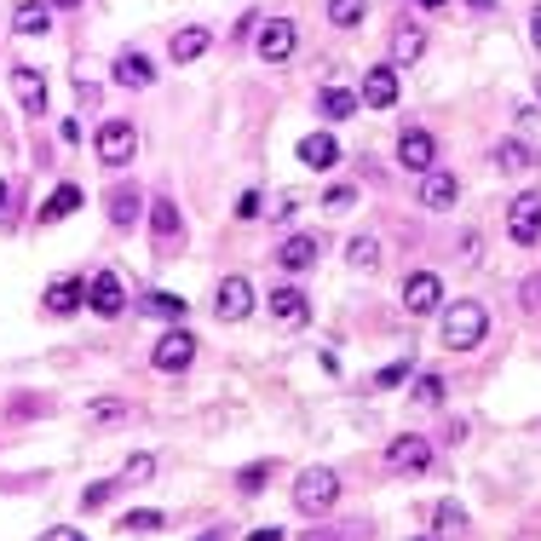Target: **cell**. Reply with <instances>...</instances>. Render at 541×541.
<instances>
[{
    "instance_id": "6da1fadb",
    "label": "cell",
    "mask_w": 541,
    "mask_h": 541,
    "mask_svg": "<svg viewBox=\"0 0 541 541\" xmlns=\"http://www.w3.org/2000/svg\"><path fill=\"white\" fill-rule=\"evenodd\" d=\"M484 334H490V311L478 306V300H455V306H444V346L449 352H478Z\"/></svg>"
},
{
    "instance_id": "7a4b0ae2",
    "label": "cell",
    "mask_w": 541,
    "mask_h": 541,
    "mask_svg": "<svg viewBox=\"0 0 541 541\" xmlns=\"http://www.w3.org/2000/svg\"><path fill=\"white\" fill-rule=\"evenodd\" d=\"M334 501H340V472H329V467H306L300 478H294V507H300L306 518L329 513Z\"/></svg>"
},
{
    "instance_id": "3957f363",
    "label": "cell",
    "mask_w": 541,
    "mask_h": 541,
    "mask_svg": "<svg viewBox=\"0 0 541 541\" xmlns=\"http://www.w3.org/2000/svg\"><path fill=\"white\" fill-rule=\"evenodd\" d=\"M93 150H98V162H104V167H127L133 156H139V127L121 121V116H110L104 127H98Z\"/></svg>"
},
{
    "instance_id": "277c9868",
    "label": "cell",
    "mask_w": 541,
    "mask_h": 541,
    "mask_svg": "<svg viewBox=\"0 0 541 541\" xmlns=\"http://www.w3.org/2000/svg\"><path fill=\"white\" fill-rule=\"evenodd\" d=\"M507 236H513L518 248H536L541 242V196L536 190H518L513 202H507Z\"/></svg>"
},
{
    "instance_id": "5b68a950",
    "label": "cell",
    "mask_w": 541,
    "mask_h": 541,
    "mask_svg": "<svg viewBox=\"0 0 541 541\" xmlns=\"http://www.w3.org/2000/svg\"><path fill=\"white\" fill-rule=\"evenodd\" d=\"M150 236H156V254H179V242H185V213L173 196H156L150 202Z\"/></svg>"
},
{
    "instance_id": "8992f818",
    "label": "cell",
    "mask_w": 541,
    "mask_h": 541,
    "mask_svg": "<svg viewBox=\"0 0 541 541\" xmlns=\"http://www.w3.org/2000/svg\"><path fill=\"white\" fill-rule=\"evenodd\" d=\"M254 311V283L248 277H219V288H213V317L219 323H242Z\"/></svg>"
},
{
    "instance_id": "52a82bcc",
    "label": "cell",
    "mask_w": 541,
    "mask_h": 541,
    "mask_svg": "<svg viewBox=\"0 0 541 541\" xmlns=\"http://www.w3.org/2000/svg\"><path fill=\"white\" fill-rule=\"evenodd\" d=\"M150 363H156L162 375H185L190 363H196V334H185V329H167L162 340H156Z\"/></svg>"
},
{
    "instance_id": "ba28073f",
    "label": "cell",
    "mask_w": 541,
    "mask_h": 541,
    "mask_svg": "<svg viewBox=\"0 0 541 541\" xmlns=\"http://www.w3.org/2000/svg\"><path fill=\"white\" fill-rule=\"evenodd\" d=\"M294 41H300V35H294L288 18H265L259 35H254V52L265 58V64H288V58H294Z\"/></svg>"
},
{
    "instance_id": "9c48e42d",
    "label": "cell",
    "mask_w": 541,
    "mask_h": 541,
    "mask_svg": "<svg viewBox=\"0 0 541 541\" xmlns=\"http://www.w3.org/2000/svg\"><path fill=\"white\" fill-rule=\"evenodd\" d=\"M398 162L409 167V173H432V167H438V139H432L426 127H403L398 133Z\"/></svg>"
},
{
    "instance_id": "30bf717a",
    "label": "cell",
    "mask_w": 541,
    "mask_h": 541,
    "mask_svg": "<svg viewBox=\"0 0 541 541\" xmlns=\"http://www.w3.org/2000/svg\"><path fill=\"white\" fill-rule=\"evenodd\" d=\"M403 311H409V317H432V311H444V283H438L432 271H415V277L403 283Z\"/></svg>"
},
{
    "instance_id": "8fae6325",
    "label": "cell",
    "mask_w": 541,
    "mask_h": 541,
    "mask_svg": "<svg viewBox=\"0 0 541 541\" xmlns=\"http://www.w3.org/2000/svg\"><path fill=\"white\" fill-rule=\"evenodd\" d=\"M386 467H392V472H426V467H432V444L415 438V432H403V438L386 444Z\"/></svg>"
},
{
    "instance_id": "7c38bea8",
    "label": "cell",
    "mask_w": 541,
    "mask_h": 541,
    "mask_svg": "<svg viewBox=\"0 0 541 541\" xmlns=\"http://www.w3.org/2000/svg\"><path fill=\"white\" fill-rule=\"evenodd\" d=\"M265 306H271V317H277L283 329H300V323H311V300H306V294H300L294 283L271 288V294H265Z\"/></svg>"
},
{
    "instance_id": "4fadbf2b",
    "label": "cell",
    "mask_w": 541,
    "mask_h": 541,
    "mask_svg": "<svg viewBox=\"0 0 541 541\" xmlns=\"http://www.w3.org/2000/svg\"><path fill=\"white\" fill-rule=\"evenodd\" d=\"M104 213H110V225H116V231H133V225H139V213H144V196L133 185H110V190H104Z\"/></svg>"
},
{
    "instance_id": "5bb4252c",
    "label": "cell",
    "mask_w": 541,
    "mask_h": 541,
    "mask_svg": "<svg viewBox=\"0 0 541 541\" xmlns=\"http://www.w3.org/2000/svg\"><path fill=\"white\" fill-rule=\"evenodd\" d=\"M87 306H93L98 317H121V311H127V294H121L116 271H98L93 283H87Z\"/></svg>"
},
{
    "instance_id": "9a60e30c",
    "label": "cell",
    "mask_w": 541,
    "mask_h": 541,
    "mask_svg": "<svg viewBox=\"0 0 541 541\" xmlns=\"http://www.w3.org/2000/svg\"><path fill=\"white\" fill-rule=\"evenodd\" d=\"M398 104V70L392 64H375L363 75V110H392Z\"/></svg>"
},
{
    "instance_id": "2e32d148",
    "label": "cell",
    "mask_w": 541,
    "mask_h": 541,
    "mask_svg": "<svg viewBox=\"0 0 541 541\" xmlns=\"http://www.w3.org/2000/svg\"><path fill=\"white\" fill-rule=\"evenodd\" d=\"M455 196H461V185H455V173H444V167H432V173L421 179V208L449 213L455 208Z\"/></svg>"
},
{
    "instance_id": "e0dca14e",
    "label": "cell",
    "mask_w": 541,
    "mask_h": 541,
    "mask_svg": "<svg viewBox=\"0 0 541 541\" xmlns=\"http://www.w3.org/2000/svg\"><path fill=\"white\" fill-rule=\"evenodd\" d=\"M12 93H18V104H24L29 116L47 110V81H41V70H29V64H12Z\"/></svg>"
},
{
    "instance_id": "ac0fdd59",
    "label": "cell",
    "mask_w": 541,
    "mask_h": 541,
    "mask_svg": "<svg viewBox=\"0 0 541 541\" xmlns=\"http://www.w3.org/2000/svg\"><path fill=\"white\" fill-rule=\"evenodd\" d=\"M317 259H323V242H317V236H288L283 248H277V265H283V271H311V265H317Z\"/></svg>"
},
{
    "instance_id": "d6986e66",
    "label": "cell",
    "mask_w": 541,
    "mask_h": 541,
    "mask_svg": "<svg viewBox=\"0 0 541 541\" xmlns=\"http://www.w3.org/2000/svg\"><path fill=\"white\" fill-rule=\"evenodd\" d=\"M110 75H116V87H133V93H144V87L156 81V64H150L144 52H121Z\"/></svg>"
},
{
    "instance_id": "ffe728a7",
    "label": "cell",
    "mask_w": 541,
    "mask_h": 541,
    "mask_svg": "<svg viewBox=\"0 0 541 541\" xmlns=\"http://www.w3.org/2000/svg\"><path fill=\"white\" fill-rule=\"evenodd\" d=\"M208 47H213V35H208L202 24H185L179 35H173V41H167V52H173V64H196V58H202Z\"/></svg>"
},
{
    "instance_id": "44dd1931",
    "label": "cell",
    "mask_w": 541,
    "mask_h": 541,
    "mask_svg": "<svg viewBox=\"0 0 541 541\" xmlns=\"http://www.w3.org/2000/svg\"><path fill=\"white\" fill-rule=\"evenodd\" d=\"M81 300H87V283H81V277H58V283L47 288V300H41V306H47L52 317H70Z\"/></svg>"
},
{
    "instance_id": "7402d4cb",
    "label": "cell",
    "mask_w": 541,
    "mask_h": 541,
    "mask_svg": "<svg viewBox=\"0 0 541 541\" xmlns=\"http://www.w3.org/2000/svg\"><path fill=\"white\" fill-rule=\"evenodd\" d=\"M300 162H306L311 173H329V167L340 162V144H334L329 133H306V139H300Z\"/></svg>"
},
{
    "instance_id": "603a6c76",
    "label": "cell",
    "mask_w": 541,
    "mask_h": 541,
    "mask_svg": "<svg viewBox=\"0 0 541 541\" xmlns=\"http://www.w3.org/2000/svg\"><path fill=\"white\" fill-rule=\"evenodd\" d=\"M357 110H363V98L346 93V87H323V93H317V116L323 121H346V116H357Z\"/></svg>"
},
{
    "instance_id": "cb8c5ba5",
    "label": "cell",
    "mask_w": 541,
    "mask_h": 541,
    "mask_svg": "<svg viewBox=\"0 0 541 541\" xmlns=\"http://www.w3.org/2000/svg\"><path fill=\"white\" fill-rule=\"evenodd\" d=\"M75 208H81V185H58L47 202H41V213H35V219H41V225H58V219H70Z\"/></svg>"
},
{
    "instance_id": "d4e9b609",
    "label": "cell",
    "mask_w": 541,
    "mask_h": 541,
    "mask_svg": "<svg viewBox=\"0 0 541 541\" xmlns=\"http://www.w3.org/2000/svg\"><path fill=\"white\" fill-rule=\"evenodd\" d=\"M495 167H501V173H530V167H536V150L524 139H501L495 144Z\"/></svg>"
},
{
    "instance_id": "484cf974",
    "label": "cell",
    "mask_w": 541,
    "mask_h": 541,
    "mask_svg": "<svg viewBox=\"0 0 541 541\" xmlns=\"http://www.w3.org/2000/svg\"><path fill=\"white\" fill-rule=\"evenodd\" d=\"M12 29H18V35H47V29H52V12L41 6V0H24V6L12 12Z\"/></svg>"
},
{
    "instance_id": "4316f807",
    "label": "cell",
    "mask_w": 541,
    "mask_h": 541,
    "mask_svg": "<svg viewBox=\"0 0 541 541\" xmlns=\"http://www.w3.org/2000/svg\"><path fill=\"white\" fill-rule=\"evenodd\" d=\"M421 52H426L421 24H398V35H392V58H398V64H415Z\"/></svg>"
},
{
    "instance_id": "83f0119b",
    "label": "cell",
    "mask_w": 541,
    "mask_h": 541,
    "mask_svg": "<svg viewBox=\"0 0 541 541\" xmlns=\"http://www.w3.org/2000/svg\"><path fill=\"white\" fill-rule=\"evenodd\" d=\"M346 265L352 271H380V242L375 236H352L346 242Z\"/></svg>"
},
{
    "instance_id": "f1b7e54d",
    "label": "cell",
    "mask_w": 541,
    "mask_h": 541,
    "mask_svg": "<svg viewBox=\"0 0 541 541\" xmlns=\"http://www.w3.org/2000/svg\"><path fill=\"white\" fill-rule=\"evenodd\" d=\"M369 18V0H329V24L334 29H357Z\"/></svg>"
},
{
    "instance_id": "f546056e",
    "label": "cell",
    "mask_w": 541,
    "mask_h": 541,
    "mask_svg": "<svg viewBox=\"0 0 541 541\" xmlns=\"http://www.w3.org/2000/svg\"><path fill=\"white\" fill-rule=\"evenodd\" d=\"M162 524H167V518L156 513V507H139V513H127V518H121V536H156Z\"/></svg>"
},
{
    "instance_id": "4dcf8cb0",
    "label": "cell",
    "mask_w": 541,
    "mask_h": 541,
    "mask_svg": "<svg viewBox=\"0 0 541 541\" xmlns=\"http://www.w3.org/2000/svg\"><path fill=\"white\" fill-rule=\"evenodd\" d=\"M432 530H438V536H461V530H467V513H461L455 501H438V507H432Z\"/></svg>"
},
{
    "instance_id": "1f68e13d",
    "label": "cell",
    "mask_w": 541,
    "mask_h": 541,
    "mask_svg": "<svg viewBox=\"0 0 541 541\" xmlns=\"http://www.w3.org/2000/svg\"><path fill=\"white\" fill-rule=\"evenodd\" d=\"M116 490H127V478H121V472H116V478H98L93 490H81V513H98V507H104Z\"/></svg>"
},
{
    "instance_id": "d6a6232c",
    "label": "cell",
    "mask_w": 541,
    "mask_h": 541,
    "mask_svg": "<svg viewBox=\"0 0 541 541\" xmlns=\"http://www.w3.org/2000/svg\"><path fill=\"white\" fill-rule=\"evenodd\" d=\"M409 375H415V357L403 352L398 363H386V369H380V375L369 380V386H375V392H392V386H403V380H409Z\"/></svg>"
},
{
    "instance_id": "836d02e7",
    "label": "cell",
    "mask_w": 541,
    "mask_h": 541,
    "mask_svg": "<svg viewBox=\"0 0 541 541\" xmlns=\"http://www.w3.org/2000/svg\"><path fill=\"white\" fill-rule=\"evenodd\" d=\"M271 472H277V461H254V467H242V472H236V490L259 495L265 484H271Z\"/></svg>"
},
{
    "instance_id": "e575fe53",
    "label": "cell",
    "mask_w": 541,
    "mask_h": 541,
    "mask_svg": "<svg viewBox=\"0 0 541 541\" xmlns=\"http://www.w3.org/2000/svg\"><path fill=\"white\" fill-rule=\"evenodd\" d=\"M144 311H156V317H173V323H179V317H185V300H179V294H144Z\"/></svg>"
},
{
    "instance_id": "d590c367",
    "label": "cell",
    "mask_w": 541,
    "mask_h": 541,
    "mask_svg": "<svg viewBox=\"0 0 541 541\" xmlns=\"http://www.w3.org/2000/svg\"><path fill=\"white\" fill-rule=\"evenodd\" d=\"M150 472H156V455H133V461L121 467V478H127V484H150Z\"/></svg>"
},
{
    "instance_id": "8d00e7d4",
    "label": "cell",
    "mask_w": 541,
    "mask_h": 541,
    "mask_svg": "<svg viewBox=\"0 0 541 541\" xmlns=\"http://www.w3.org/2000/svg\"><path fill=\"white\" fill-rule=\"evenodd\" d=\"M415 398H421V403H444V375H421V380H415Z\"/></svg>"
},
{
    "instance_id": "74e56055",
    "label": "cell",
    "mask_w": 541,
    "mask_h": 541,
    "mask_svg": "<svg viewBox=\"0 0 541 541\" xmlns=\"http://www.w3.org/2000/svg\"><path fill=\"white\" fill-rule=\"evenodd\" d=\"M259 213H265V196H259V190H242V196H236V219H259Z\"/></svg>"
},
{
    "instance_id": "f35d334b",
    "label": "cell",
    "mask_w": 541,
    "mask_h": 541,
    "mask_svg": "<svg viewBox=\"0 0 541 541\" xmlns=\"http://www.w3.org/2000/svg\"><path fill=\"white\" fill-rule=\"evenodd\" d=\"M352 202H357V190H352V185H334L329 196H323V208H329V213H346Z\"/></svg>"
},
{
    "instance_id": "ab89813d",
    "label": "cell",
    "mask_w": 541,
    "mask_h": 541,
    "mask_svg": "<svg viewBox=\"0 0 541 541\" xmlns=\"http://www.w3.org/2000/svg\"><path fill=\"white\" fill-rule=\"evenodd\" d=\"M524 306L541 311V277H524Z\"/></svg>"
},
{
    "instance_id": "60d3db41",
    "label": "cell",
    "mask_w": 541,
    "mask_h": 541,
    "mask_svg": "<svg viewBox=\"0 0 541 541\" xmlns=\"http://www.w3.org/2000/svg\"><path fill=\"white\" fill-rule=\"evenodd\" d=\"M294 208H300L294 196H277V202H271V219H294Z\"/></svg>"
},
{
    "instance_id": "b9f144b4",
    "label": "cell",
    "mask_w": 541,
    "mask_h": 541,
    "mask_svg": "<svg viewBox=\"0 0 541 541\" xmlns=\"http://www.w3.org/2000/svg\"><path fill=\"white\" fill-rule=\"evenodd\" d=\"M87 415H93V421H110V415H127V409H121V403H93Z\"/></svg>"
},
{
    "instance_id": "7bdbcfd3",
    "label": "cell",
    "mask_w": 541,
    "mask_h": 541,
    "mask_svg": "<svg viewBox=\"0 0 541 541\" xmlns=\"http://www.w3.org/2000/svg\"><path fill=\"white\" fill-rule=\"evenodd\" d=\"M530 47L541 52V6H536V12H530Z\"/></svg>"
},
{
    "instance_id": "ee69618b",
    "label": "cell",
    "mask_w": 541,
    "mask_h": 541,
    "mask_svg": "<svg viewBox=\"0 0 541 541\" xmlns=\"http://www.w3.org/2000/svg\"><path fill=\"white\" fill-rule=\"evenodd\" d=\"M415 6H426V12H438V6H444V0H415Z\"/></svg>"
},
{
    "instance_id": "f6af8a7d",
    "label": "cell",
    "mask_w": 541,
    "mask_h": 541,
    "mask_svg": "<svg viewBox=\"0 0 541 541\" xmlns=\"http://www.w3.org/2000/svg\"><path fill=\"white\" fill-rule=\"evenodd\" d=\"M47 6H64V12H70V6H81V0H47Z\"/></svg>"
},
{
    "instance_id": "bcb514c9",
    "label": "cell",
    "mask_w": 541,
    "mask_h": 541,
    "mask_svg": "<svg viewBox=\"0 0 541 541\" xmlns=\"http://www.w3.org/2000/svg\"><path fill=\"white\" fill-rule=\"evenodd\" d=\"M6 196H12V190H6V179H0V208H6Z\"/></svg>"
},
{
    "instance_id": "7dc6e473",
    "label": "cell",
    "mask_w": 541,
    "mask_h": 541,
    "mask_svg": "<svg viewBox=\"0 0 541 541\" xmlns=\"http://www.w3.org/2000/svg\"><path fill=\"white\" fill-rule=\"evenodd\" d=\"M536 93H541V81H536Z\"/></svg>"
}]
</instances>
